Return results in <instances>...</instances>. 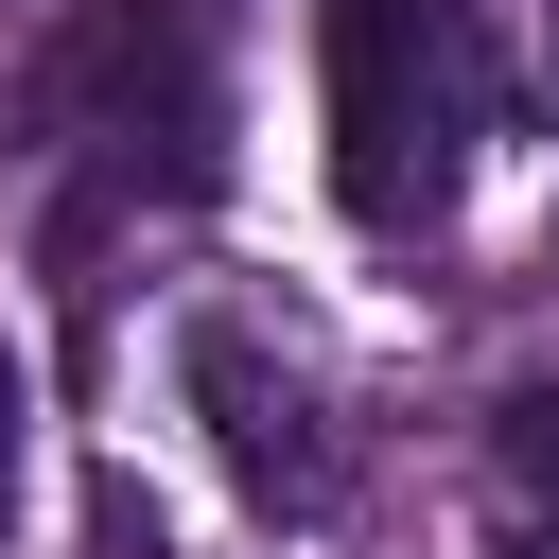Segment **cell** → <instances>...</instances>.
Segmentation results:
<instances>
[{"label":"cell","instance_id":"1","mask_svg":"<svg viewBox=\"0 0 559 559\" xmlns=\"http://www.w3.org/2000/svg\"><path fill=\"white\" fill-rule=\"evenodd\" d=\"M472 17L454 0H332V192L349 227H437L472 157Z\"/></svg>","mask_w":559,"mask_h":559},{"label":"cell","instance_id":"2","mask_svg":"<svg viewBox=\"0 0 559 559\" xmlns=\"http://www.w3.org/2000/svg\"><path fill=\"white\" fill-rule=\"evenodd\" d=\"M17 122L35 140H87L122 192H140V140L192 175V140H210V0H87L17 70Z\"/></svg>","mask_w":559,"mask_h":559},{"label":"cell","instance_id":"3","mask_svg":"<svg viewBox=\"0 0 559 559\" xmlns=\"http://www.w3.org/2000/svg\"><path fill=\"white\" fill-rule=\"evenodd\" d=\"M175 384H192V419H210V454H227V489H245V507L314 524V507L349 489V437H332L314 367H297V349H262L245 314H192V332H175Z\"/></svg>","mask_w":559,"mask_h":559},{"label":"cell","instance_id":"4","mask_svg":"<svg viewBox=\"0 0 559 559\" xmlns=\"http://www.w3.org/2000/svg\"><path fill=\"white\" fill-rule=\"evenodd\" d=\"M472 17V105L507 140H559V0H454Z\"/></svg>","mask_w":559,"mask_h":559},{"label":"cell","instance_id":"5","mask_svg":"<svg viewBox=\"0 0 559 559\" xmlns=\"http://www.w3.org/2000/svg\"><path fill=\"white\" fill-rule=\"evenodd\" d=\"M507 472L559 507V384H524V402H507Z\"/></svg>","mask_w":559,"mask_h":559},{"label":"cell","instance_id":"6","mask_svg":"<svg viewBox=\"0 0 559 559\" xmlns=\"http://www.w3.org/2000/svg\"><path fill=\"white\" fill-rule=\"evenodd\" d=\"M87 542H105V559H157V507H140V472H105V489H87Z\"/></svg>","mask_w":559,"mask_h":559},{"label":"cell","instance_id":"7","mask_svg":"<svg viewBox=\"0 0 559 559\" xmlns=\"http://www.w3.org/2000/svg\"><path fill=\"white\" fill-rule=\"evenodd\" d=\"M17 454H35V384H17V349H0V524H17Z\"/></svg>","mask_w":559,"mask_h":559},{"label":"cell","instance_id":"8","mask_svg":"<svg viewBox=\"0 0 559 559\" xmlns=\"http://www.w3.org/2000/svg\"><path fill=\"white\" fill-rule=\"evenodd\" d=\"M507 559H559V524H507Z\"/></svg>","mask_w":559,"mask_h":559}]
</instances>
